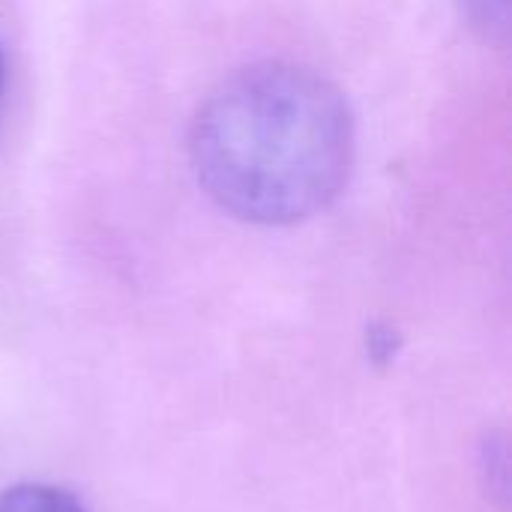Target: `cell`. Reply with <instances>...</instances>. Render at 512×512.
<instances>
[{"instance_id": "277c9868", "label": "cell", "mask_w": 512, "mask_h": 512, "mask_svg": "<svg viewBox=\"0 0 512 512\" xmlns=\"http://www.w3.org/2000/svg\"><path fill=\"white\" fill-rule=\"evenodd\" d=\"M0 96H3V54H0Z\"/></svg>"}, {"instance_id": "3957f363", "label": "cell", "mask_w": 512, "mask_h": 512, "mask_svg": "<svg viewBox=\"0 0 512 512\" xmlns=\"http://www.w3.org/2000/svg\"><path fill=\"white\" fill-rule=\"evenodd\" d=\"M465 9V18L474 30H480L486 39H504L507 36V9L510 0H459Z\"/></svg>"}, {"instance_id": "7a4b0ae2", "label": "cell", "mask_w": 512, "mask_h": 512, "mask_svg": "<svg viewBox=\"0 0 512 512\" xmlns=\"http://www.w3.org/2000/svg\"><path fill=\"white\" fill-rule=\"evenodd\" d=\"M0 512H90L72 492L45 486V483H21L0 492Z\"/></svg>"}, {"instance_id": "6da1fadb", "label": "cell", "mask_w": 512, "mask_h": 512, "mask_svg": "<svg viewBox=\"0 0 512 512\" xmlns=\"http://www.w3.org/2000/svg\"><path fill=\"white\" fill-rule=\"evenodd\" d=\"M204 192L255 225H294L330 207L354 165L342 90L309 66L267 60L228 75L189 138Z\"/></svg>"}]
</instances>
